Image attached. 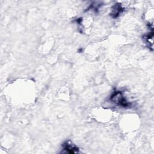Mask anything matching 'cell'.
<instances>
[{"mask_svg":"<svg viewBox=\"0 0 154 154\" xmlns=\"http://www.w3.org/2000/svg\"><path fill=\"white\" fill-rule=\"evenodd\" d=\"M111 100L117 105L122 106H128L129 105V103L126 101L122 93L119 91L115 92L112 95Z\"/></svg>","mask_w":154,"mask_h":154,"instance_id":"obj_1","label":"cell"},{"mask_svg":"<svg viewBox=\"0 0 154 154\" xmlns=\"http://www.w3.org/2000/svg\"><path fill=\"white\" fill-rule=\"evenodd\" d=\"M63 149L66 150V152L69 153H73L78 152V148L73 146L72 144H69L67 142L63 144Z\"/></svg>","mask_w":154,"mask_h":154,"instance_id":"obj_2","label":"cell"}]
</instances>
